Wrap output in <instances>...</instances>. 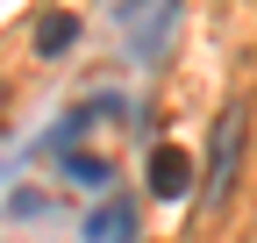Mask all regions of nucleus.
I'll return each mask as SVG.
<instances>
[{"label": "nucleus", "instance_id": "1", "mask_svg": "<svg viewBox=\"0 0 257 243\" xmlns=\"http://www.w3.org/2000/svg\"><path fill=\"white\" fill-rule=\"evenodd\" d=\"M236 165H243V107H221V122H214V150H207V207H221L236 193Z\"/></svg>", "mask_w": 257, "mask_h": 243}, {"label": "nucleus", "instance_id": "2", "mask_svg": "<svg viewBox=\"0 0 257 243\" xmlns=\"http://www.w3.org/2000/svg\"><path fill=\"white\" fill-rule=\"evenodd\" d=\"M186 186H193V158H186V150H172V143H165V150H157V158H150V193H165V200H179Z\"/></svg>", "mask_w": 257, "mask_h": 243}, {"label": "nucleus", "instance_id": "3", "mask_svg": "<svg viewBox=\"0 0 257 243\" xmlns=\"http://www.w3.org/2000/svg\"><path fill=\"white\" fill-rule=\"evenodd\" d=\"M86 243H128V207H100L86 222Z\"/></svg>", "mask_w": 257, "mask_h": 243}, {"label": "nucleus", "instance_id": "4", "mask_svg": "<svg viewBox=\"0 0 257 243\" xmlns=\"http://www.w3.org/2000/svg\"><path fill=\"white\" fill-rule=\"evenodd\" d=\"M72 36H79V22H72V15H50V22L36 29V50H43V57H57V50L72 43Z\"/></svg>", "mask_w": 257, "mask_h": 243}, {"label": "nucleus", "instance_id": "5", "mask_svg": "<svg viewBox=\"0 0 257 243\" xmlns=\"http://www.w3.org/2000/svg\"><path fill=\"white\" fill-rule=\"evenodd\" d=\"M72 179H79V186H107V165H93V158H72Z\"/></svg>", "mask_w": 257, "mask_h": 243}]
</instances>
